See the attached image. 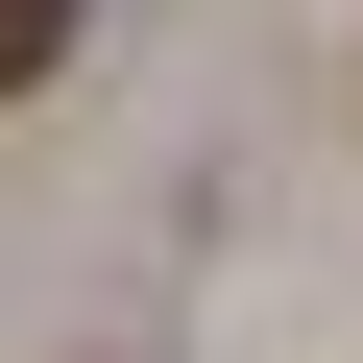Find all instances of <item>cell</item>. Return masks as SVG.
I'll use <instances>...</instances> for the list:
<instances>
[{
    "label": "cell",
    "mask_w": 363,
    "mask_h": 363,
    "mask_svg": "<svg viewBox=\"0 0 363 363\" xmlns=\"http://www.w3.org/2000/svg\"><path fill=\"white\" fill-rule=\"evenodd\" d=\"M73 73V0H0V97H49Z\"/></svg>",
    "instance_id": "obj_1"
}]
</instances>
